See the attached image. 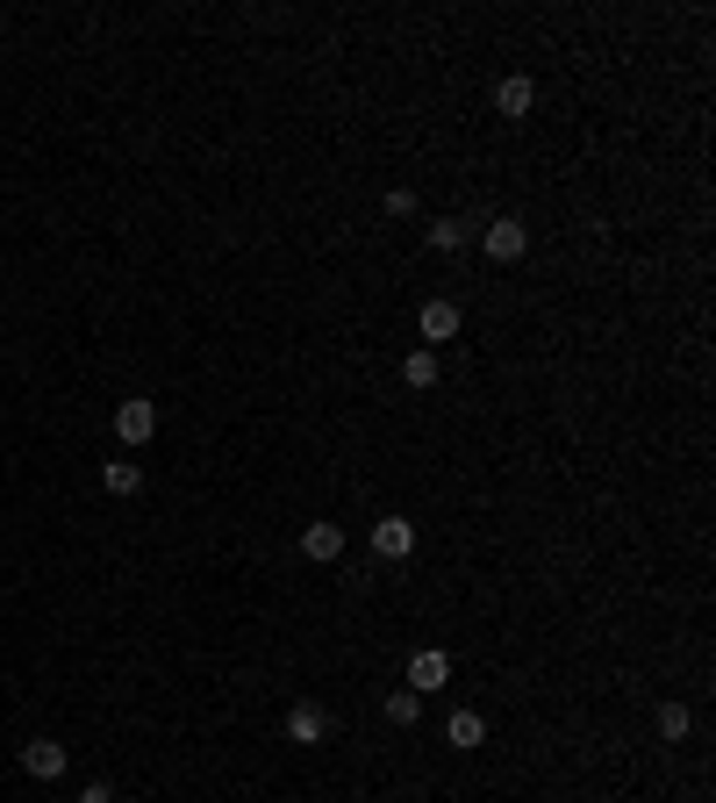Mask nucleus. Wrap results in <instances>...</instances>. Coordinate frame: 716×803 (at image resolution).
I'll return each instance as SVG.
<instances>
[{
  "mask_svg": "<svg viewBox=\"0 0 716 803\" xmlns=\"http://www.w3.org/2000/svg\"><path fill=\"white\" fill-rule=\"evenodd\" d=\"M115 437L122 445H151V437H158V402L151 395H129L115 409Z\"/></svg>",
  "mask_w": 716,
  "mask_h": 803,
  "instance_id": "1",
  "label": "nucleus"
},
{
  "mask_svg": "<svg viewBox=\"0 0 716 803\" xmlns=\"http://www.w3.org/2000/svg\"><path fill=\"white\" fill-rule=\"evenodd\" d=\"M373 553L380 559H408V553H416V524H408V517H380L373 524Z\"/></svg>",
  "mask_w": 716,
  "mask_h": 803,
  "instance_id": "4",
  "label": "nucleus"
},
{
  "mask_svg": "<svg viewBox=\"0 0 716 803\" xmlns=\"http://www.w3.org/2000/svg\"><path fill=\"white\" fill-rule=\"evenodd\" d=\"M287 739H294V747L330 739V710H323V703H294V710H287Z\"/></svg>",
  "mask_w": 716,
  "mask_h": 803,
  "instance_id": "5",
  "label": "nucleus"
},
{
  "mask_svg": "<svg viewBox=\"0 0 716 803\" xmlns=\"http://www.w3.org/2000/svg\"><path fill=\"white\" fill-rule=\"evenodd\" d=\"M445 739H452L459 753H474L480 739H487V718H480V710H452V718H445Z\"/></svg>",
  "mask_w": 716,
  "mask_h": 803,
  "instance_id": "9",
  "label": "nucleus"
},
{
  "mask_svg": "<svg viewBox=\"0 0 716 803\" xmlns=\"http://www.w3.org/2000/svg\"><path fill=\"white\" fill-rule=\"evenodd\" d=\"M688 724H695L688 703H660V732H666V739H688Z\"/></svg>",
  "mask_w": 716,
  "mask_h": 803,
  "instance_id": "15",
  "label": "nucleus"
},
{
  "mask_svg": "<svg viewBox=\"0 0 716 803\" xmlns=\"http://www.w3.org/2000/svg\"><path fill=\"white\" fill-rule=\"evenodd\" d=\"M445 681H452V653H445V646H423V653L408 660V689H416V696L445 689Z\"/></svg>",
  "mask_w": 716,
  "mask_h": 803,
  "instance_id": "3",
  "label": "nucleus"
},
{
  "mask_svg": "<svg viewBox=\"0 0 716 803\" xmlns=\"http://www.w3.org/2000/svg\"><path fill=\"white\" fill-rule=\"evenodd\" d=\"M22 768L37 782H58V775H65V747H58V739H29V747H22Z\"/></svg>",
  "mask_w": 716,
  "mask_h": 803,
  "instance_id": "6",
  "label": "nucleus"
},
{
  "mask_svg": "<svg viewBox=\"0 0 716 803\" xmlns=\"http://www.w3.org/2000/svg\"><path fill=\"white\" fill-rule=\"evenodd\" d=\"M301 553H309V559H338L344 553V532H338V524H309V532H301Z\"/></svg>",
  "mask_w": 716,
  "mask_h": 803,
  "instance_id": "10",
  "label": "nucleus"
},
{
  "mask_svg": "<svg viewBox=\"0 0 716 803\" xmlns=\"http://www.w3.org/2000/svg\"><path fill=\"white\" fill-rule=\"evenodd\" d=\"M423 338H430V344L459 338V301H423Z\"/></svg>",
  "mask_w": 716,
  "mask_h": 803,
  "instance_id": "7",
  "label": "nucleus"
},
{
  "mask_svg": "<svg viewBox=\"0 0 716 803\" xmlns=\"http://www.w3.org/2000/svg\"><path fill=\"white\" fill-rule=\"evenodd\" d=\"M437 373H445V367H437V352H408L402 359V381L416 388V395H423V388H437Z\"/></svg>",
  "mask_w": 716,
  "mask_h": 803,
  "instance_id": "11",
  "label": "nucleus"
},
{
  "mask_svg": "<svg viewBox=\"0 0 716 803\" xmlns=\"http://www.w3.org/2000/svg\"><path fill=\"white\" fill-rule=\"evenodd\" d=\"M495 109H501V115H530V109H538V86H530L523 72H509V80L495 86Z\"/></svg>",
  "mask_w": 716,
  "mask_h": 803,
  "instance_id": "8",
  "label": "nucleus"
},
{
  "mask_svg": "<svg viewBox=\"0 0 716 803\" xmlns=\"http://www.w3.org/2000/svg\"><path fill=\"white\" fill-rule=\"evenodd\" d=\"M80 803H115V790H108V782H86V790H80Z\"/></svg>",
  "mask_w": 716,
  "mask_h": 803,
  "instance_id": "16",
  "label": "nucleus"
},
{
  "mask_svg": "<svg viewBox=\"0 0 716 803\" xmlns=\"http://www.w3.org/2000/svg\"><path fill=\"white\" fill-rule=\"evenodd\" d=\"M423 245H430V251H459V245H466V223H452V216H437V223H430V230H423Z\"/></svg>",
  "mask_w": 716,
  "mask_h": 803,
  "instance_id": "14",
  "label": "nucleus"
},
{
  "mask_svg": "<svg viewBox=\"0 0 716 803\" xmlns=\"http://www.w3.org/2000/svg\"><path fill=\"white\" fill-rule=\"evenodd\" d=\"M523 245H530V230H523V223H516V216H495V223H487V230H480V251H487V259H495V266L523 259Z\"/></svg>",
  "mask_w": 716,
  "mask_h": 803,
  "instance_id": "2",
  "label": "nucleus"
},
{
  "mask_svg": "<svg viewBox=\"0 0 716 803\" xmlns=\"http://www.w3.org/2000/svg\"><path fill=\"white\" fill-rule=\"evenodd\" d=\"M101 488H108V495H136V488H144L136 460H108V466H101Z\"/></svg>",
  "mask_w": 716,
  "mask_h": 803,
  "instance_id": "12",
  "label": "nucleus"
},
{
  "mask_svg": "<svg viewBox=\"0 0 716 803\" xmlns=\"http://www.w3.org/2000/svg\"><path fill=\"white\" fill-rule=\"evenodd\" d=\"M416 718H423V696L416 689H387V724H402V732H408Z\"/></svg>",
  "mask_w": 716,
  "mask_h": 803,
  "instance_id": "13",
  "label": "nucleus"
}]
</instances>
